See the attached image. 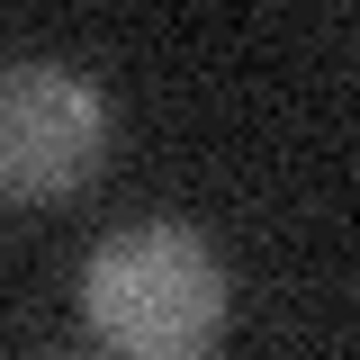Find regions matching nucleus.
<instances>
[{"instance_id":"f257e3e1","label":"nucleus","mask_w":360,"mask_h":360,"mask_svg":"<svg viewBox=\"0 0 360 360\" xmlns=\"http://www.w3.org/2000/svg\"><path fill=\"white\" fill-rule=\"evenodd\" d=\"M225 307L234 288H225L217 243L180 217L117 225L82 262V315L117 360H207V342L225 333Z\"/></svg>"},{"instance_id":"7ed1b4c3","label":"nucleus","mask_w":360,"mask_h":360,"mask_svg":"<svg viewBox=\"0 0 360 360\" xmlns=\"http://www.w3.org/2000/svg\"><path fill=\"white\" fill-rule=\"evenodd\" d=\"M37 360H90V352H37Z\"/></svg>"},{"instance_id":"f03ea898","label":"nucleus","mask_w":360,"mask_h":360,"mask_svg":"<svg viewBox=\"0 0 360 360\" xmlns=\"http://www.w3.org/2000/svg\"><path fill=\"white\" fill-rule=\"evenodd\" d=\"M108 90L63 54H9L0 63V198L9 207H54L99 180L108 162Z\"/></svg>"}]
</instances>
